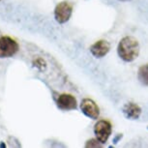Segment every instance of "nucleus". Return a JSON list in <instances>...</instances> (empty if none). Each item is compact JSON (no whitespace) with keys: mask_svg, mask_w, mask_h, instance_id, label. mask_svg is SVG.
<instances>
[{"mask_svg":"<svg viewBox=\"0 0 148 148\" xmlns=\"http://www.w3.org/2000/svg\"><path fill=\"white\" fill-rule=\"evenodd\" d=\"M119 57L126 62H132L139 54V45L136 39L132 36H126L119 42L117 47Z\"/></svg>","mask_w":148,"mask_h":148,"instance_id":"obj_1","label":"nucleus"},{"mask_svg":"<svg viewBox=\"0 0 148 148\" xmlns=\"http://www.w3.org/2000/svg\"><path fill=\"white\" fill-rule=\"evenodd\" d=\"M18 42L9 36L0 37V58H9L14 56L18 51Z\"/></svg>","mask_w":148,"mask_h":148,"instance_id":"obj_2","label":"nucleus"},{"mask_svg":"<svg viewBox=\"0 0 148 148\" xmlns=\"http://www.w3.org/2000/svg\"><path fill=\"white\" fill-rule=\"evenodd\" d=\"M111 124L107 120H100L95 124L94 133L96 139L101 144H104L108 141V138L111 135Z\"/></svg>","mask_w":148,"mask_h":148,"instance_id":"obj_3","label":"nucleus"},{"mask_svg":"<svg viewBox=\"0 0 148 148\" xmlns=\"http://www.w3.org/2000/svg\"><path fill=\"white\" fill-rule=\"evenodd\" d=\"M73 13V6L68 1H62L54 9V18L59 23H65L70 19Z\"/></svg>","mask_w":148,"mask_h":148,"instance_id":"obj_4","label":"nucleus"},{"mask_svg":"<svg viewBox=\"0 0 148 148\" xmlns=\"http://www.w3.org/2000/svg\"><path fill=\"white\" fill-rule=\"evenodd\" d=\"M80 110L86 116L91 119H98L100 115V108L93 100L91 99H83L80 104Z\"/></svg>","mask_w":148,"mask_h":148,"instance_id":"obj_5","label":"nucleus"},{"mask_svg":"<svg viewBox=\"0 0 148 148\" xmlns=\"http://www.w3.org/2000/svg\"><path fill=\"white\" fill-rule=\"evenodd\" d=\"M57 106L63 110H76L77 107V99L71 94H61L57 98Z\"/></svg>","mask_w":148,"mask_h":148,"instance_id":"obj_6","label":"nucleus"},{"mask_svg":"<svg viewBox=\"0 0 148 148\" xmlns=\"http://www.w3.org/2000/svg\"><path fill=\"white\" fill-rule=\"evenodd\" d=\"M110 49V45L105 40H100L90 47V51L96 58H102L108 53Z\"/></svg>","mask_w":148,"mask_h":148,"instance_id":"obj_7","label":"nucleus"},{"mask_svg":"<svg viewBox=\"0 0 148 148\" xmlns=\"http://www.w3.org/2000/svg\"><path fill=\"white\" fill-rule=\"evenodd\" d=\"M123 113L125 114V116H126L127 118L135 120V119H138V117L140 116L141 108L136 104L128 103V104L125 105L124 108H123Z\"/></svg>","mask_w":148,"mask_h":148,"instance_id":"obj_8","label":"nucleus"},{"mask_svg":"<svg viewBox=\"0 0 148 148\" xmlns=\"http://www.w3.org/2000/svg\"><path fill=\"white\" fill-rule=\"evenodd\" d=\"M138 77L141 84L148 86V64L141 66L140 68L138 69Z\"/></svg>","mask_w":148,"mask_h":148,"instance_id":"obj_9","label":"nucleus"},{"mask_svg":"<svg viewBox=\"0 0 148 148\" xmlns=\"http://www.w3.org/2000/svg\"><path fill=\"white\" fill-rule=\"evenodd\" d=\"M33 64H34L35 67H37V68L40 70H44L46 68V62H45V60L42 59V58H37V59H35L33 61Z\"/></svg>","mask_w":148,"mask_h":148,"instance_id":"obj_10","label":"nucleus"},{"mask_svg":"<svg viewBox=\"0 0 148 148\" xmlns=\"http://www.w3.org/2000/svg\"><path fill=\"white\" fill-rule=\"evenodd\" d=\"M98 141L97 139H91V140H88L87 141V143L85 144V146L86 147H91V146H100L99 145V143H98Z\"/></svg>","mask_w":148,"mask_h":148,"instance_id":"obj_11","label":"nucleus"},{"mask_svg":"<svg viewBox=\"0 0 148 148\" xmlns=\"http://www.w3.org/2000/svg\"><path fill=\"white\" fill-rule=\"evenodd\" d=\"M120 1H129V0H120Z\"/></svg>","mask_w":148,"mask_h":148,"instance_id":"obj_12","label":"nucleus"},{"mask_svg":"<svg viewBox=\"0 0 148 148\" xmlns=\"http://www.w3.org/2000/svg\"><path fill=\"white\" fill-rule=\"evenodd\" d=\"M0 1H1V0H0Z\"/></svg>","mask_w":148,"mask_h":148,"instance_id":"obj_13","label":"nucleus"}]
</instances>
